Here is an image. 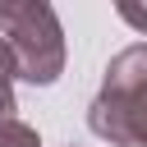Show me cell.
I'll use <instances>...</instances> for the list:
<instances>
[{
	"label": "cell",
	"instance_id": "5b68a950",
	"mask_svg": "<svg viewBox=\"0 0 147 147\" xmlns=\"http://www.w3.org/2000/svg\"><path fill=\"white\" fill-rule=\"evenodd\" d=\"M115 9H119V18H124V23H133V28H138V32L147 37V5H133V0H119Z\"/></svg>",
	"mask_w": 147,
	"mask_h": 147
},
{
	"label": "cell",
	"instance_id": "6da1fadb",
	"mask_svg": "<svg viewBox=\"0 0 147 147\" xmlns=\"http://www.w3.org/2000/svg\"><path fill=\"white\" fill-rule=\"evenodd\" d=\"M87 124L110 147H147V41L124 46L101 78Z\"/></svg>",
	"mask_w": 147,
	"mask_h": 147
},
{
	"label": "cell",
	"instance_id": "3957f363",
	"mask_svg": "<svg viewBox=\"0 0 147 147\" xmlns=\"http://www.w3.org/2000/svg\"><path fill=\"white\" fill-rule=\"evenodd\" d=\"M14 78H18V69H14V51H9V41L0 37V124L14 119Z\"/></svg>",
	"mask_w": 147,
	"mask_h": 147
},
{
	"label": "cell",
	"instance_id": "277c9868",
	"mask_svg": "<svg viewBox=\"0 0 147 147\" xmlns=\"http://www.w3.org/2000/svg\"><path fill=\"white\" fill-rule=\"evenodd\" d=\"M0 147H41V138H37L32 124H23V119H5V124H0Z\"/></svg>",
	"mask_w": 147,
	"mask_h": 147
},
{
	"label": "cell",
	"instance_id": "7a4b0ae2",
	"mask_svg": "<svg viewBox=\"0 0 147 147\" xmlns=\"http://www.w3.org/2000/svg\"><path fill=\"white\" fill-rule=\"evenodd\" d=\"M0 37L14 51L23 83L51 87L64 74V28L46 0H0Z\"/></svg>",
	"mask_w": 147,
	"mask_h": 147
}]
</instances>
